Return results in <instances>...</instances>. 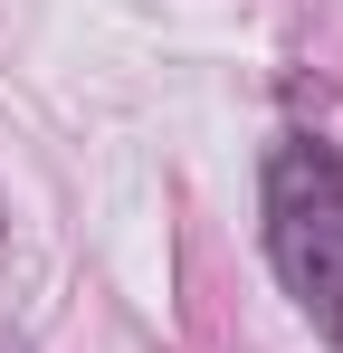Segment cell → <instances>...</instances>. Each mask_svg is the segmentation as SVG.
<instances>
[{
    "label": "cell",
    "instance_id": "6da1fadb",
    "mask_svg": "<svg viewBox=\"0 0 343 353\" xmlns=\"http://www.w3.org/2000/svg\"><path fill=\"white\" fill-rule=\"evenodd\" d=\"M258 210H267L277 287L324 344H343V153L324 134H277L258 172Z\"/></svg>",
    "mask_w": 343,
    "mask_h": 353
},
{
    "label": "cell",
    "instance_id": "7a4b0ae2",
    "mask_svg": "<svg viewBox=\"0 0 343 353\" xmlns=\"http://www.w3.org/2000/svg\"><path fill=\"white\" fill-rule=\"evenodd\" d=\"M0 353H29V344H19V334H0Z\"/></svg>",
    "mask_w": 343,
    "mask_h": 353
}]
</instances>
